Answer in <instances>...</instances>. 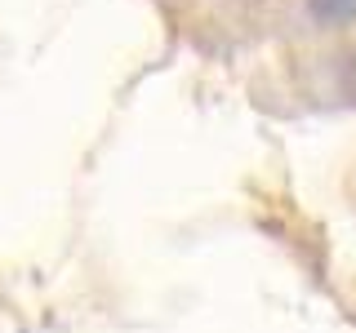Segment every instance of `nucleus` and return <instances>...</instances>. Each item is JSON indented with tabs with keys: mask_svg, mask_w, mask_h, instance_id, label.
I'll return each mask as SVG.
<instances>
[{
	"mask_svg": "<svg viewBox=\"0 0 356 333\" xmlns=\"http://www.w3.org/2000/svg\"><path fill=\"white\" fill-rule=\"evenodd\" d=\"M307 9L321 22H352L356 18V0H307Z\"/></svg>",
	"mask_w": 356,
	"mask_h": 333,
	"instance_id": "1",
	"label": "nucleus"
}]
</instances>
